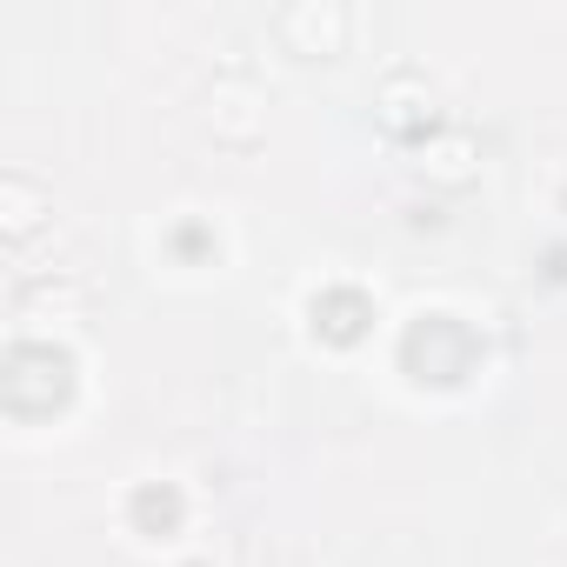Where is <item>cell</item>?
<instances>
[{
    "label": "cell",
    "instance_id": "6da1fadb",
    "mask_svg": "<svg viewBox=\"0 0 567 567\" xmlns=\"http://www.w3.org/2000/svg\"><path fill=\"white\" fill-rule=\"evenodd\" d=\"M280 34L295 41V54H334L341 34H348V14H341V8H321V0H308V8H288V14H280Z\"/></svg>",
    "mask_w": 567,
    "mask_h": 567
},
{
    "label": "cell",
    "instance_id": "7a4b0ae2",
    "mask_svg": "<svg viewBox=\"0 0 567 567\" xmlns=\"http://www.w3.org/2000/svg\"><path fill=\"white\" fill-rule=\"evenodd\" d=\"M467 154H474V141H467V134H447V141L427 147V167L447 174V181H461V174H467Z\"/></svg>",
    "mask_w": 567,
    "mask_h": 567
}]
</instances>
